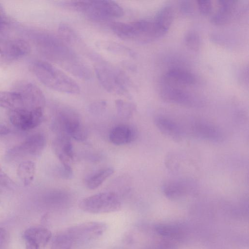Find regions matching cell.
<instances>
[{
	"instance_id": "cell-1",
	"label": "cell",
	"mask_w": 249,
	"mask_h": 249,
	"mask_svg": "<svg viewBox=\"0 0 249 249\" xmlns=\"http://www.w3.org/2000/svg\"><path fill=\"white\" fill-rule=\"evenodd\" d=\"M33 69L38 79L49 89L67 94L79 93L80 88L75 81L52 64L38 61Z\"/></svg>"
},
{
	"instance_id": "cell-2",
	"label": "cell",
	"mask_w": 249,
	"mask_h": 249,
	"mask_svg": "<svg viewBox=\"0 0 249 249\" xmlns=\"http://www.w3.org/2000/svg\"><path fill=\"white\" fill-rule=\"evenodd\" d=\"M64 4L98 22L120 18L124 12L119 4L108 0L72 1Z\"/></svg>"
},
{
	"instance_id": "cell-3",
	"label": "cell",
	"mask_w": 249,
	"mask_h": 249,
	"mask_svg": "<svg viewBox=\"0 0 249 249\" xmlns=\"http://www.w3.org/2000/svg\"><path fill=\"white\" fill-rule=\"evenodd\" d=\"M94 66L96 77L107 91L119 95L128 94L131 83L125 73L117 67L98 60Z\"/></svg>"
},
{
	"instance_id": "cell-4",
	"label": "cell",
	"mask_w": 249,
	"mask_h": 249,
	"mask_svg": "<svg viewBox=\"0 0 249 249\" xmlns=\"http://www.w3.org/2000/svg\"><path fill=\"white\" fill-rule=\"evenodd\" d=\"M58 135L72 138L77 141H85L88 136L79 114L72 108L62 106L57 111L53 123Z\"/></svg>"
},
{
	"instance_id": "cell-5",
	"label": "cell",
	"mask_w": 249,
	"mask_h": 249,
	"mask_svg": "<svg viewBox=\"0 0 249 249\" xmlns=\"http://www.w3.org/2000/svg\"><path fill=\"white\" fill-rule=\"evenodd\" d=\"M165 34L154 20H139L124 22L120 29V38L141 43L152 41Z\"/></svg>"
},
{
	"instance_id": "cell-6",
	"label": "cell",
	"mask_w": 249,
	"mask_h": 249,
	"mask_svg": "<svg viewBox=\"0 0 249 249\" xmlns=\"http://www.w3.org/2000/svg\"><path fill=\"white\" fill-rule=\"evenodd\" d=\"M122 206L121 199L113 192H103L87 197L79 203L83 211L94 214L109 213L117 211Z\"/></svg>"
},
{
	"instance_id": "cell-7",
	"label": "cell",
	"mask_w": 249,
	"mask_h": 249,
	"mask_svg": "<svg viewBox=\"0 0 249 249\" xmlns=\"http://www.w3.org/2000/svg\"><path fill=\"white\" fill-rule=\"evenodd\" d=\"M183 126L186 135L213 142H219L224 138L222 130L211 123L201 120H193Z\"/></svg>"
},
{
	"instance_id": "cell-8",
	"label": "cell",
	"mask_w": 249,
	"mask_h": 249,
	"mask_svg": "<svg viewBox=\"0 0 249 249\" xmlns=\"http://www.w3.org/2000/svg\"><path fill=\"white\" fill-rule=\"evenodd\" d=\"M47 143L46 138L42 133H35L8 151L11 158L36 156L42 153Z\"/></svg>"
},
{
	"instance_id": "cell-9",
	"label": "cell",
	"mask_w": 249,
	"mask_h": 249,
	"mask_svg": "<svg viewBox=\"0 0 249 249\" xmlns=\"http://www.w3.org/2000/svg\"><path fill=\"white\" fill-rule=\"evenodd\" d=\"M107 228L104 222L90 221L71 226L65 231L74 243L89 241L98 238L105 232Z\"/></svg>"
},
{
	"instance_id": "cell-10",
	"label": "cell",
	"mask_w": 249,
	"mask_h": 249,
	"mask_svg": "<svg viewBox=\"0 0 249 249\" xmlns=\"http://www.w3.org/2000/svg\"><path fill=\"white\" fill-rule=\"evenodd\" d=\"M163 82L160 95L164 101L187 107L201 106L202 102L189 92L178 87V86Z\"/></svg>"
},
{
	"instance_id": "cell-11",
	"label": "cell",
	"mask_w": 249,
	"mask_h": 249,
	"mask_svg": "<svg viewBox=\"0 0 249 249\" xmlns=\"http://www.w3.org/2000/svg\"><path fill=\"white\" fill-rule=\"evenodd\" d=\"M11 123L22 130H29L38 126L43 120V109L30 110L25 108L10 110Z\"/></svg>"
},
{
	"instance_id": "cell-12",
	"label": "cell",
	"mask_w": 249,
	"mask_h": 249,
	"mask_svg": "<svg viewBox=\"0 0 249 249\" xmlns=\"http://www.w3.org/2000/svg\"><path fill=\"white\" fill-rule=\"evenodd\" d=\"M16 91L21 95L24 108L30 110L43 109L45 98L41 90L32 83L23 84Z\"/></svg>"
},
{
	"instance_id": "cell-13",
	"label": "cell",
	"mask_w": 249,
	"mask_h": 249,
	"mask_svg": "<svg viewBox=\"0 0 249 249\" xmlns=\"http://www.w3.org/2000/svg\"><path fill=\"white\" fill-rule=\"evenodd\" d=\"M196 187L197 184L194 180L181 178L165 181L162 185L161 189L167 197L175 199L194 192Z\"/></svg>"
},
{
	"instance_id": "cell-14",
	"label": "cell",
	"mask_w": 249,
	"mask_h": 249,
	"mask_svg": "<svg viewBox=\"0 0 249 249\" xmlns=\"http://www.w3.org/2000/svg\"><path fill=\"white\" fill-rule=\"evenodd\" d=\"M51 237V232L46 228L30 227L23 234L25 243V249H41L48 243Z\"/></svg>"
},
{
	"instance_id": "cell-15",
	"label": "cell",
	"mask_w": 249,
	"mask_h": 249,
	"mask_svg": "<svg viewBox=\"0 0 249 249\" xmlns=\"http://www.w3.org/2000/svg\"><path fill=\"white\" fill-rule=\"evenodd\" d=\"M154 124L160 132L175 141H180L186 136L182 124L168 117L157 116Z\"/></svg>"
},
{
	"instance_id": "cell-16",
	"label": "cell",
	"mask_w": 249,
	"mask_h": 249,
	"mask_svg": "<svg viewBox=\"0 0 249 249\" xmlns=\"http://www.w3.org/2000/svg\"><path fill=\"white\" fill-rule=\"evenodd\" d=\"M53 148L62 165H71L74 155L69 137L58 135L53 142Z\"/></svg>"
},
{
	"instance_id": "cell-17",
	"label": "cell",
	"mask_w": 249,
	"mask_h": 249,
	"mask_svg": "<svg viewBox=\"0 0 249 249\" xmlns=\"http://www.w3.org/2000/svg\"><path fill=\"white\" fill-rule=\"evenodd\" d=\"M136 135V131L133 126L128 124H119L111 129L109 139L112 143L122 145L134 141Z\"/></svg>"
},
{
	"instance_id": "cell-18",
	"label": "cell",
	"mask_w": 249,
	"mask_h": 249,
	"mask_svg": "<svg viewBox=\"0 0 249 249\" xmlns=\"http://www.w3.org/2000/svg\"><path fill=\"white\" fill-rule=\"evenodd\" d=\"M163 81L177 86H188L195 84L196 78L187 70L174 68L166 72Z\"/></svg>"
},
{
	"instance_id": "cell-19",
	"label": "cell",
	"mask_w": 249,
	"mask_h": 249,
	"mask_svg": "<svg viewBox=\"0 0 249 249\" xmlns=\"http://www.w3.org/2000/svg\"><path fill=\"white\" fill-rule=\"evenodd\" d=\"M219 7L212 15L211 21L215 24L223 25L228 23L232 17L237 5L236 0H218Z\"/></svg>"
},
{
	"instance_id": "cell-20",
	"label": "cell",
	"mask_w": 249,
	"mask_h": 249,
	"mask_svg": "<svg viewBox=\"0 0 249 249\" xmlns=\"http://www.w3.org/2000/svg\"><path fill=\"white\" fill-rule=\"evenodd\" d=\"M31 50L30 45L26 40L18 38L9 42L4 51L6 60H16L28 54Z\"/></svg>"
},
{
	"instance_id": "cell-21",
	"label": "cell",
	"mask_w": 249,
	"mask_h": 249,
	"mask_svg": "<svg viewBox=\"0 0 249 249\" xmlns=\"http://www.w3.org/2000/svg\"><path fill=\"white\" fill-rule=\"evenodd\" d=\"M0 107L9 110L24 108L22 97L16 91H0Z\"/></svg>"
},
{
	"instance_id": "cell-22",
	"label": "cell",
	"mask_w": 249,
	"mask_h": 249,
	"mask_svg": "<svg viewBox=\"0 0 249 249\" xmlns=\"http://www.w3.org/2000/svg\"><path fill=\"white\" fill-rule=\"evenodd\" d=\"M114 172V169L111 167L98 170L86 179L85 184L87 187L90 190L97 188L105 180L111 176Z\"/></svg>"
},
{
	"instance_id": "cell-23",
	"label": "cell",
	"mask_w": 249,
	"mask_h": 249,
	"mask_svg": "<svg viewBox=\"0 0 249 249\" xmlns=\"http://www.w3.org/2000/svg\"><path fill=\"white\" fill-rule=\"evenodd\" d=\"M174 11L170 5L162 7L156 15L154 21L166 33L173 19Z\"/></svg>"
},
{
	"instance_id": "cell-24",
	"label": "cell",
	"mask_w": 249,
	"mask_h": 249,
	"mask_svg": "<svg viewBox=\"0 0 249 249\" xmlns=\"http://www.w3.org/2000/svg\"><path fill=\"white\" fill-rule=\"evenodd\" d=\"M36 166L31 160H25L18 165L17 174L24 185H29L33 181L35 174Z\"/></svg>"
},
{
	"instance_id": "cell-25",
	"label": "cell",
	"mask_w": 249,
	"mask_h": 249,
	"mask_svg": "<svg viewBox=\"0 0 249 249\" xmlns=\"http://www.w3.org/2000/svg\"><path fill=\"white\" fill-rule=\"evenodd\" d=\"M58 32L59 37L67 44L74 43L78 39V36L75 31L66 23L60 24Z\"/></svg>"
},
{
	"instance_id": "cell-26",
	"label": "cell",
	"mask_w": 249,
	"mask_h": 249,
	"mask_svg": "<svg viewBox=\"0 0 249 249\" xmlns=\"http://www.w3.org/2000/svg\"><path fill=\"white\" fill-rule=\"evenodd\" d=\"M115 106L118 115L123 119H128L131 118L135 109L133 104L122 99H117L115 101Z\"/></svg>"
},
{
	"instance_id": "cell-27",
	"label": "cell",
	"mask_w": 249,
	"mask_h": 249,
	"mask_svg": "<svg viewBox=\"0 0 249 249\" xmlns=\"http://www.w3.org/2000/svg\"><path fill=\"white\" fill-rule=\"evenodd\" d=\"M155 228L157 233L164 237L178 239L181 235V231L176 226L159 224L156 225Z\"/></svg>"
},
{
	"instance_id": "cell-28",
	"label": "cell",
	"mask_w": 249,
	"mask_h": 249,
	"mask_svg": "<svg viewBox=\"0 0 249 249\" xmlns=\"http://www.w3.org/2000/svg\"><path fill=\"white\" fill-rule=\"evenodd\" d=\"M73 243L72 239L65 231L55 237L51 249H71Z\"/></svg>"
},
{
	"instance_id": "cell-29",
	"label": "cell",
	"mask_w": 249,
	"mask_h": 249,
	"mask_svg": "<svg viewBox=\"0 0 249 249\" xmlns=\"http://www.w3.org/2000/svg\"><path fill=\"white\" fill-rule=\"evenodd\" d=\"M103 44H104L103 46L104 48L114 53L127 56L133 55V52L128 48L120 44L112 42L103 43Z\"/></svg>"
},
{
	"instance_id": "cell-30",
	"label": "cell",
	"mask_w": 249,
	"mask_h": 249,
	"mask_svg": "<svg viewBox=\"0 0 249 249\" xmlns=\"http://www.w3.org/2000/svg\"><path fill=\"white\" fill-rule=\"evenodd\" d=\"M185 43L190 49L197 50L200 46V40L198 34L194 31L188 32L185 36Z\"/></svg>"
},
{
	"instance_id": "cell-31",
	"label": "cell",
	"mask_w": 249,
	"mask_h": 249,
	"mask_svg": "<svg viewBox=\"0 0 249 249\" xmlns=\"http://www.w3.org/2000/svg\"><path fill=\"white\" fill-rule=\"evenodd\" d=\"M197 6L199 12L203 15H209L212 10L213 5L211 0H197Z\"/></svg>"
},
{
	"instance_id": "cell-32",
	"label": "cell",
	"mask_w": 249,
	"mask_h": 249,
	"mask_svg": "<svg viewBox=\"0 0 249 249\" xmlns=\"http://www.w3.org/2000/svg\"><path fill=\"white\" fill-rule=\"evenodd\" d=\"M0 184L6 187H10L13 184L12 180L0 167Z\"/></svg>"
},
{
	"instance_id": "cell-33",
	"label": "cell",
	"mask_w": 249,
	"mask_h": 249,
	"mask_svg": "<svg viewBox=\"0 0 249 249\" xmlns=\"http://www.w3.org/2000/svg\"><path fill=\"white\" fill-rule=\"evenodd\" d=\"M8 237L7 231L3 228L0 227V249H3L7 245Z\"/></svg>"
},
{
	"instance_id": "cell-34",
	"label": "cell",
	"mask_w": 249,
	"mask_h": 249,
	"mask_svg": "<svg viewBox=\"0 0 249 249\" xmlns=\"http://www.w3.org/2000/svg\"><path fill=\"white\" fill-rule=\"evenodd\" d=\"M60 174L63 178L70 179L72 177V170L71 165H62Z\"/></svg>"
},
{
	"instance_id": "cell-35",
	"label": "cell",
	"mask_w": 249,
	"mask_h": 249,
	"mask_svg": "<svg viewBox=\"0 0 249 249\" xmlns=\"http://www.w3.org/2000/svg\"><path fill=\"white\" fill-rule=\"evenodd\" d=\"M106 102L104 101H101L93 103L90 107V110L94 112H98L102 111L106 106Z\"/></svg>"
},
{
	"instance_id": "cell-36",
	"label": "cell",
	"mask_w": 249,
	"mask_h": 249,
	"mask_svg": "<svg viewBox=\"0 0 249 249\" xmlns=\"http://www.w3.org/2000/svg\"><path fill=\"white\" fill-rule=\"evenodd\" d=\"M190 1H182L181 4V9L182 11L186 13L190 12L192 11V5Z\"/></svg>"
},
{
	"instance_id": "cell-37",
	"label": "cell",
	"mask_w": 249,
	"mask_h": 249,
	"mask_svg": "<svg viewBox=\"0 0 249 249\" xmlns=\"http://www.w3.org/2000/svg\"><path fill=\"white\" fill-rule=\"evenodd\" d=\"M9 128L5 124L0 123V135H5L10 133Z\"/></svg>"
},
{
	"instance_id": "cell-38",
	"label": "cell",
	"mask_w": 249,
	"mask_h": 249,
	"mask_svg": "<svg viewBox=\"0 0 249 249\" xmlns=\"http://www.w3.org/2000/svg\"><path fill=\"white\" fill-rule=\"evenodd\" d=\"M6 60L4 51L0 48V65L3 64Z\"/></svg>"
},
{
	"instance_id": "cell-39",
	"label": "cell",
	"mask_w": 249,
	"mask_h": 249,
	"mask_svg": "<svg viewBox=\"0 0 249 249\" xmlns=\"http://www.w3.org/2000/svg\"><path fill=\"white\" fill-rule=\"evenodd\" d=\"M6 13L4 11V8L0 4V19H7Z\"/></svg>"
},
{
	"instance_id": "cell-40",
	"label": "cell",
	"mask_w": 249,
	"mask_h": 249,
	"mask_svg": "<svg viewBox=\"0 0 249 249\" xmlns=\"http://www.w3.org/2000/svg\"></svg>"
}]
</instances>
